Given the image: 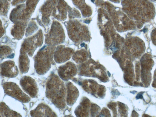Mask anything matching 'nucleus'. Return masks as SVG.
Returning a JSON list of instances; mask_svg holds the SVG:
<instances>
[{
    "label": "nucleus",
    "instance_id": "f257e3e1",
    "mask_svg": "<svg viewBox=\"0 0 156 117\" xmlns=\"http://www.w3.org/2000/svg\"><path fill=\"white\" fill-rule=\"evenodd\" d=\"M153 85L156 87V70L154 73V81L153 83Z\"/></svg>",
    "mask_w": 156,
    "mask_h": 117
}]
</instances>
